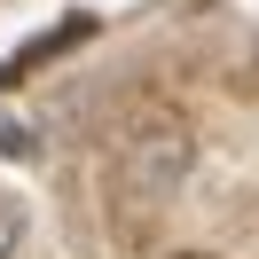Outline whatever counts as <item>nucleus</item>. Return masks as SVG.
<instances>
[{
  "label": "nucleus",
  "instance_id": "obj_1",
  "mask_svg": "<svg viewBox=\"0 0 259 259\" xmlns=\"http://www.w3.org/2000/svg\"><path fill=\"white\" fill-rule=\"evenodd\" d=\"M196 165V134L181 126L173 110H142L126 134H118V157H110V181L126 204H173L181 181Z\"/></svg>",
  "mask_w": 259,
  "mask_h": 259
},
{
  "label": "nucleus",
  "instance_id": "obj_2",
  "mask_svg": "<svg viewBox=\"0 0 259 259\" xmlns=\"http://www.w3.org/2000/svg\"><path fill=\"white\" fill-rule=\"evenodd\" d=\"M24 236H32V212H24L16 196H0V259H16Z\"/></svg>",
  "mask_w": 259,
  "mask_h": 259
},
{
  "label": "nucleus",
  "instance_id": "obj_3",
  "mask_svg": "<svg viewBox=\"0 0 259 259\" xmlns=\"http://www.w3.org/2000/svg\"><path fill=\"white\" fill-rule=\"evenodd\" d=\"M32 126H24V118H0V157H32Z\"/></svg>",
  "mask_w": 259,
  "mask_h": 259
}]
</instances>
